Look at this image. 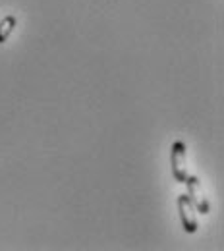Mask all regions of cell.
Returning a JSON list of instances; mask_svg holds the SVG:
<instances>
[{
    "instance_id": "6da1fadb",
    "label": "cell",
    "mask_w": 224,
    "mask_h": 251,
    "mask_svg": "<svg viewBox=\"0 0 224 251\" xmlns=\"http://www.w3.org/2000/svg\"><path fill=\"white\" fill-rule=\"evenodd\" d=\"M170 162H172V176L176 182L184 184L188 178V160H186V145L184 141H174L170 149Z\"/></svg>"
},
{
    "instance_id": "277c9868",
    "label": "cell",
    "mask_w": 224,
    "mask_h": 251,
    "mask_svg": "<svg viewBox=\"0 0 224 251\" xmlns=\"http://www.w3.org/2000/svg\"><path fill=\"white\" fill-rule=\"evenodd\" d=\"M16 25H18V20H16V16H12V14H10V16H4V18L0 20V45L8 41V37L16 29Z\"/></svg>"
},
{
    "instance_id": "7a4b0ae2",
    "label": "cell",
    "mask_w": 224,
    "mask_h": 251,
    "mask_svg": "<svg viewBox=\"0 0 224 251\" xmlns=\"http://www.w3.org/2000/svg\"><path fill=\"white\" fill-rule=\"evenodd\" d=\"M184 184L188 186V197H190V201L193 203L195 211L201 213V215H207L211 211V205H209V199L205 197L203 184L199 182V178L197 176H188Z\"/></svg>"
},
{
    "instance_id": "3957f363",
    "label": "cell",
    "mask_w": 224,
    "mask_h": 251,
    "mask_svg": "<svg viewBox=\"0 0 224 251\" xmlns=\"http://www.w3.org/2000/svg\"><path fill=\"white\" fill-rule=\"evenodd\" d=\"M178 211H180V220H182V226L188 234H193L197 230V217H195V207L190 201L188 193L180 195L178 197Z\"/></svg>"
}]
</instances>
